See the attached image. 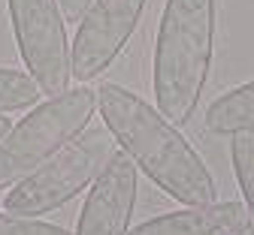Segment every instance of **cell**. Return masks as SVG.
<instances>
[{"label":"cell","instance_id":"1","mask_svg":"<svg viewBox=\"0 0 254 235\" xmlns=\"http://www.w3.org/2000/svg\"><path fill=\"white\" fill-rule=\"evenodd\" d=\"M97 109L118 148L167 196L182 205L215 202L218 187L203 157L190 148L176 124L151 109L139 94L115 82H103V88L97 91Z\"/></svg>","mask_w":254,"mask_h":235},{"label":"cell","instance_id":"2","mask_svg":"<svg viewBox=\"0 0 254 235\" xmlns=\"http://www.w3.org/2000/svg\"><path fill=\"white\" fill-rule=\"evenodd\" d=\"M218 0H167L154 43V106L170 124L194 118L215 54Z\"/></svg>","mask_w":254,"mask_h":235},{"label":"cell","instance_id":"3","mask_svg":"<svg viewBox=\"0 0 254 235\" xmlns=\"http://www.w3.org/2000/svg\"><path fill=\"white\" fill-rule=\"evenodd\" d=\"M94 109H97V91L91 88L64 91L30 109V115L21 118L0 142V190L15 187L61 148L79 139Z\"/></svg>","mask_w":254,"mask_h":235},{"label":"cell","instance_id":"4","mask_svg":"<svg viewBox=\"0 0 254 235\" xmlns=\"http://www.w3.org/2000/svg\"><path fill=\"white\" fill-rule=\"evenodd\" d=\"M115 145L118 142L106 127L82 133L52 160H46L40 169L21 178L12 190H6L3 208L21 217H37L64 208L70 199H76L85 187L94 184V178L103 172V166L115 154Z\"/></svg>","mask_w":254,"mask_h":235},{"label":"cell","instance_id":"5","mask_svg":"<svg viewBox=\"0 0 254 235\" xmlns=\"http://www.w3.org/2000/svg\"><path fill=\"white\" fill-rule=\"evenodd\" d=\"M18 54L46 96L70 91V40L58 0H6Z\"/></svg>","mask_w":254,"mask_h":235},{"label":"cell","instance_id":"6","mask_svg":"<svg viewBox=\"0 0 254 235\" xmlns=\"http://www.w3.org/2000/svg\"><path fill=\"white\" fill-rule=\"evenodd\" d=\"M148 0H94L70 43L73 79L91 82L115 63L145 12Z\"/></svg>","mask_w":254,"mask_h":235},{"label":"cell","instance_id":"7","mask_svg":"<svg viewBox=\"0 0 254 235\" xmlns=\"http://www.w3.org/2000/svg\"><path fill=\"white\" fill-rule=\"evenodd\" d=\"M139 190V169L121 148L109 157L103 172L94 178L85 205L79 211L76 235H127Z\"/></svg>","mask_w":254,"mask_h":235},{"label":"cell","instance_id":"8","mask_svg":"<svg viewBox=\"0 0 254 235\" xmlns=\"http://www.w3.org/2000/svg\"><path fill=\"white\" fill-rule=\"evenodd\" d=\"M251 223L245 202H209L151 217L127 229V235H248Z\"/></svg>","mask_w":254,"mask_h":235},{"label":"cell","instance_id":"9","mask_svg":"<svg viewBox=\"0 0 254 235\" xmlns=\"http://www.w3.org/2000/svg\"><path fill=\"white\" fill-rule=\"evenodd\" d=\"M206 127L218 136L254 133V82H245L212 99L206 109Z\"/></svg>","mask_w":254,"mask_h":235},{"label":"cell","instance_id":"10","mask_svg":"<svg viewBox=\"0 0 254 235\" xmlns=\"http://www.w3.org/2000/svg\"><path fill=\"white\" fill-rule=\"evenodd\" d=\"M40 96L43 91L30 79V73L0 66V115H9L18 109H34Z\"/></svg>","mask_w":254,"mask_h":235},{"label":"cell","instance_id":"11","mask_svg":"<svg viewBox=\"0 0 254 235\" xmlns=\"http://www.w3.org/2000/svg\"><path fill=\"white\" fill-rule=\"evenodd\" d=\"M230 160H233V172L245 199V208L254 220V133H239L230 142Z\"/></svg>","mask_w":254,"mask_h":235},{"label":"cell","instance_id":"12","mask_svg":"<svg viewBox=\"0 0 254 235\" xmlns=\"http://www.w3.org/2000/svg\"><path fill=\"white\" fill-rule=\"evenodd\" d=\"M0 235H70L64 226L37 220V217H21V214H3L0 211Z\"/></svg>","mask_w":254,"mask_h":235},{"label":"cell","instance_id":"13","mask_svg":"<svg viewBox=\"0 0 254 235\" xmlns=\"http://www.w3.org/2000/svg\"><path fill=\"white\" fill-rule=\"evenodd\" d=\"M94 3V0H58V6H61V12H64V18L67 21H82V15L88 12V6Z\"/></svg>","mask_w":254,"mask_h":235},{"label":"cell","instance_id":"14","mask_svg":"<svg viewBox=\"0 0 254 235\" xmlns=\"http://www.w3.org/2000/svg\"><path fill=\"white\" fill-rule=\"evenodd\" d=\"M9 130H12V121H9L6 115H0V142L6 139V133H9Z\"/></svg>","mask_w":254,"mask_h":235},{"label":"cell","instance_id":"15","mask_svg":"<svg viewBox=\"0 0 254 235\" xmlns=\"http://www.w3.org/2000/svg\"><path fill=\"white\" fill-rule=\"evenodd\" d=\"M248 235H254V229H251V232H248Z\"/></svg>","mask_w":254,"mask_h":235}]
</instances>
